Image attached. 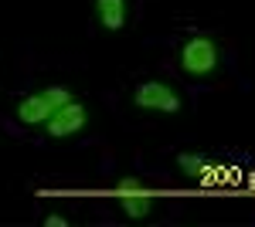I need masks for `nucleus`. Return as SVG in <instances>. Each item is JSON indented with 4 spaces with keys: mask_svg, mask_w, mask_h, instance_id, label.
Returning <instances> with one entry per match:
<instances>
[{
    "mask_svg": "<svg viewBox=\"0 0 255 227\" xmlns=\"http://www.w3.org/2000/svg\"><path fill=\"white\" fill-rule=\"evenodd\" d=\"M65 102H72V95L65 92V88H44V92L27 95V98L20 102V105H17V119H20V122H27V126L48 122Z\"/></svg>",
    "mask_w": 255,
    "mask_h": 227,
    "instance_id": "obj_1",
    "label": "nucleus"
},
{
    "mask_svg": "<svg viewBox=\"0 0 255 227\" xmlns=\"http://www.w3.org/2000/svg\"><path fill=\"white\" fill-rule=\"evenodd\" d=\"M180 68H184L187 75H197V78L211 75V72L218 68V48H215V41L191 38L187 44H184V51H180Z\"/></svg>",
    "mask_w": 255,
    "mask_h": 227,
    "instance_id": "obj_2",
    "label": "nucleus"
},
{
    "mask_svg": "<svg viewBox=\"0 0 255 227\" xmlns=\"http://www.w3.org/2000/svg\"><path fill=\"white\" fill-rule=\"evenodd\" d=\"M133 102H136L139 109H150V112H177V109H180V95H177L170 85H163V81H146V85H139L136 95H133Z\"/></svg>",
    "mask_w": 255,
    "mask_h": 227,
    "instance_id": "obj_3",
    "label": "nucleus"
},
{
    "mask_svg": "<svg viewBox=\"0 0 255 227\" xmlns=\"http://www.w3.org/2000/svg\"><path fill=\"white\" fill-rule=\"evenodd\" d=\"M89 122V112L82 109L79 102H65L58 112L48 119V133L55 136V139H65V136H75L82 133V126Z\"/></svg>",
    "mask_w": 255,
    "mask_h": 227,
    "instance_id": "obj_4",
    "label": "nucleus"
},
{
    "mask_svg": "<svg viewBox=\"0 0 255 227\" xmlns=\"http://www.w3.org/2000/svg\"><path fill=\"white\" fill-rule=\"evenodd\" d=\"M116 193H119V204H123V210H126L133 221H143V217L150 214V207H153L150 193L139 187V180H133V176H123Z\"/></svg>",
    "mask_w": 255,
    "mask_h": 227,
    "instance_id": "obj_5",
    "label": "nucleus"
},
{
    "mask_svg": "<svg viewBox=\"0 0 255 227\" xmlns=\"http://www.w3.org/2000/svg\"><path fill=\"white\" fill-rule=\"evenodd\" d=\"M96 10L106 31H119L126 24V3L123 0H96Z\"/></svg>",
    "mask_w": 255,
    "mask_h": 227,
    "instance_id": "obj_6",
    "label": "nucleus"
},
{
    "mask_svg": "<svg viewBox=\"0 0 255 227\" xmlns=\"http://www.w3.org/2000/svg\"><path fill=\"white\" fill-rule=\"evenodd\" d=\"M177 163H180V173H184V176H197V180H201V176L208 173V159H204L201 152H180Z\"/></svg>",
    "mask_w": 255,
    "mask_h": 227,
    "instance_id": "obj_7",
    "label": "nucleus"
},
{
    "mask_svg": "<svg viewBox=\"0 0 255 227\" xmlns=\"http://www.w3.org/2000/svg\"><path fill=\"white\" fill-rule=\"evenodd\" d=\"M44 224H48V227H65V217H58V214H48V217H44Z\"/></svg>",
    "mask_w": 255,
    "mask_h": 227,
    "instance_id": "obj_8",
    "label": "nucleus"
}]
</instances>
